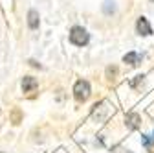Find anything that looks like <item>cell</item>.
Instances as JSON below:
<instances>
[{
    "label": "cell",
    "instance_id": "obj_1",
    "mask_svg": "<svg viewBox=\"0 0 154 153\" xmlns=\"http://www.w3.org/2000/svg\"><path fill=\"white\" fill-rule=\"evenodd\" d=\"M88 41H90V35H88V31L85 28H81V26H73L72 28V31H70V43L72 44L85 46V44H88Z\"/></svg>",
    "mask_w": 154,
    "mask_h": 153
},
{
    "label": "cell",
    "instance_id": "obj_2",
    "mask_svg": "<svg viewBox=\"0 0 154 153\" xmlns=\"http://www.w3.org/2000/svg\"><path fill=\"white\" fill-rule=\"evenodd\" d=\"M73 96H75L77 102H86L88 96H90V85H88V81H85V80L77 81L75 87H73Z\"/></svg>",
    "mask_w": 154,
    "mask_h": 153
},
{
    "label": "cell",
    "instance_id": "obj_3",
    "mask_svg": "<svg viewBox=\"0 0 154 153\" xmlns=\"http://www.w3.org/2000/svg\"><path fill=\"white\" fill-rule=\"evenodd\" d=\"M136 31H138L140 35H143V37H147V35L152 33V30H150V26H149V21H147L145 17H140V18H138V22H136Z\"/></svg>",
    "mask_w": 154,
    "mask_h": 153
},
{
    "label": "cell",
    "instance_id": "obj_4",
    "mask_svg": "<svg viewBox=\"0 0 154 153\" xmlns=\"http://www.w3.org/2000/svg\"><path fill=\"white\" fill-rule=\"evenodd\" d=\"M38 87V81L35 78H31V76H26V78L22 80V90L24 92H31Z\"/></svg>",
    "mask_w": 154,
    "mask_h": 153
},
{
    "label": "cell",
    "instance_id": "obj_5",
    "mask_svg": "<svg viewBox=\"0 0 154 153\" xmlns=\"http://www.w3.org/2000/svg\"><path fill=\"white\" fill-rule=\"evenodd\" d=\"M28 26H29L31 30H37V28H38V13H37L35 9H31V11L28 13Z\"/></svg>",
    "mask_w": 154,
    "mask_h": 153
},
{
    "label": "cell",
    "instance_id": "obj_6",
    "mask_svg": "<svg viewBox=\"0 0 154 153\" xmlns=\"http://www.w3.org/2000/svg\"><path fill=\"white\" fill-rule=\"evenodd\" d=\"M123 61L128 63V65H132V67H136V65H140V55H138L136 52H128V54L123 57Z\"/></svg>",
    "mask_w": 154,
    "mask_h": 153
},
{
    "label": "cell",
    "instance_id": "obj_7",
    "mask_svg": "<svg viewBox=\"0 0 154 153\" xmlns=\"http://www.w3.org/2000/svg\"><path fill=\"white\" fill-rule=\"evenodd\" d=\"M140 122H141V118L138 116V114H128V116H127V125H128L130 129L140 127Z\"/></svg>",
    "mask_w": 154,
    "mask_h": 153
},
{
    "label": "cell",
    "instance_id": "obj_8",
    "mask_svg": "<svg viewBox=\"0 0 154 153\" xmlns=\"http://www.w3.org/2000/svg\"><path fill=\"white\" fill-rule=\"evenodd\" d=\"M114 11H116L114 2H105V13H114Z\"/></svg>",
    "mask_w": 154,
    "mask_h": 153
},
{
    "label": "cell",
    "instance_id": "obj_9",
    "mask_svg": "<svg viewBox=\"0 0 154 153\" xmlns=\"http://www.w3.org/2000/svg\"><path fill=\"white\" fill-rule=\"evenodd\" d=\"M140 83H143V76H136V80H132V81H130L132 87H138Z\"/></svg>",
    "mask_w": 154,
    "mask_h": 153
},
{
    "label": "cell",
    "instance_id": "obj_10",
    "mask_svg": "<svg viewBox=\"0 0 154 153\" xmlns=\"http://www.w3.org/2000/svg\"><path fill=\"white\" fill-rule=\"evenodd\" d=\"M150 2H154V0H150Z\"/></svg>",
    "mask_w": 154,
    "mask_h": 153
},
{
    "label": "cell",
    "instance_id": "obj_11",
    "mask_svg": "<svg viewBox=\"0 0 154 153\" xmlns=\"http://www.w3.org/2000/svg\"><path fill=\"white\" fill-rule=\"evenodd\" d=\"M0 153H2V151H0Z\"/></svg>",
    "mask_w": 154,
    "mask_h": 153
}]
</instances>
